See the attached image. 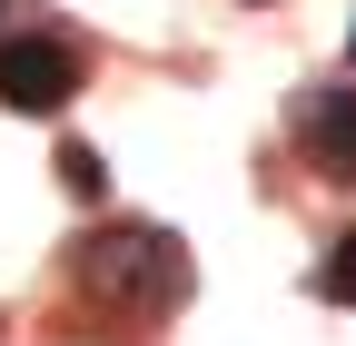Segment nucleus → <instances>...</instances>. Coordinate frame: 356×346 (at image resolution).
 Listing matches in <instances>:
<instances>
[{
    "instance_id": "nucleus-1",
    "label": "nucleus",
    "mask_w": 356,
    "mask_h": 346,
    "mask_svg": "<svg viewBox=\"0 0 356 346\" xmlns=\"http://www.w3.org/2000/svg\"><path fill=\"white\" fill-rule=\"evenodd\" d=\"M70 277L89 307L109 317H168L178 297H188V247L168 228H89L70 247Z\"/></svg>"
},
{
    "instance_id": "nucleus-3",
    "label": "nucleus",
    "mask_w": 356,
    "mask_h": 346,
    "mask_svg": "<svg viewBox=\"0 0 356 346\" xmlns=\"http://www.w3.org/2000/svg\"><path fill=\"white\" fill-rule=\"evenodd\" d=\"M287 129H297V158L317 168V179L356 188V90L346 79H307L297 109H287Z\"/></svg>"
},
{
    "instance_id": "nucleus-6",
    "label": "nucleus",
    "mask_w": 356,
    "mask_h": 346,
    "mask_svg": "<svg viewBox=\"0 0 356 346\" xmlns=\"http://www.w3.org/2000/svg\"><path fill=\"white\" fill-rule=\"evenodd\" d=\"M346 69H356V30H346Z\"/></svg>"
},
{
    "instance_id": "nucleus-7",
    "label": "nucleus",
    "mask_w": 356,
    "mask_h": 346,
    "mask_svg": "<svg viewBox=\"0 0 356 346\" xmlns=\"http://www.w3.org/2000/svg\"><path fill=\"white\" fill-rule=\"evenodd\" d=\"M0 10H10V0H0Z\"/></svg>"
},
{
    "instance_id": "nucleus-2",
    "label": "nucleus",
    "mask_w": 356,
    "mask_h": 346,
    "mask_svg": "<svg viewBox=\"0 0 356 346\" xmlns=\"http://www.w3.org/2000/svg\"><path fill=\"white\" fill-rule=\"evenodd\" d=\"M89 90V50L60 30H20V40H0V109H20V119H60L70 99Z\"/></svg>"
},
{
    "instance_id": "nucleus-4",
    "label": "nucleus",
    "mask_w": 356,
    "mask_h": 346,
    "mask_svg": "<svg viewBox=\"0 0 356 346\" xmlns=\"http://www.w3.org/2000/svg\"><path fill=\"white\" fill-rule=\"evenodd\" d=\"M307 287H317L327 307H356V228H337V238L317 247V277H307Z\"/></svg>"
},
{
    "instance_id": "nucleus-5",
    "label": "nucleus",
    "mask_w": 356,
    "mask_h": 346,
    "mask_svg": "<svg viewBox=\"0 0 356 346\" xmlns=\"http://www.w3.org/2000/svg\"><path fill=\"white\" fill-rule=\"evenodd\" d=\"M60 188H70V198H99V188H109L99 149H79V139H70V149H60Z\"/></svg>"
}]
</instances>
